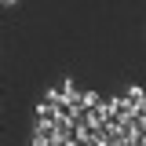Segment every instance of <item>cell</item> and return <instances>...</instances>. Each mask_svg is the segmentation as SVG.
I'll list each match as a JSON object with an SVG mask.
<instances>
[{
    "instance_id": "6da1fadb",
    "label": "cell",
    "mask_w": 146,
    "mask_h": 146,
    "mask_svg": "<svg viewBox=\"0 0 146 146\" xmlns=\"http://www.w3.org/2000/svg\"><path fill=\"white\" fill-rule=\"evenodd\" d=\"M124 99H128L135 110H143V106H146V91H143V88H128V91H124Z\"/></svg>"
},
{
    "instance_id": "7a4b0ae2",
    "label": "cell",
    "mask_w": 146,
    "mask_h": 146,
    "mask_svg": "<svg viewBox=\"0 0 146 146\" xmlns=\"http://www.w3.org/2000/svg\"><path fill=\"white\" fill-rule=\"evenodd\" d=\"M4 4H18V0H4Z\"/></svg>"
}]
</instances>
